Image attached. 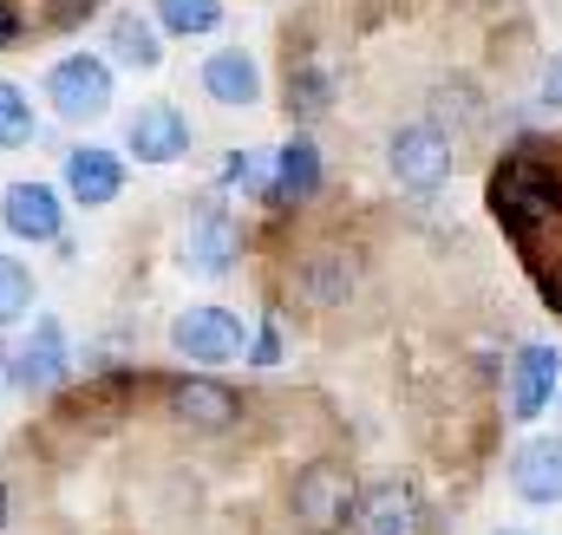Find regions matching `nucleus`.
I'll list each match as a JSON object with an SVG mask.
<instances>
[{
	"label": "nucleus",
	"instance_id": "obj_10",
	"mask_svg": "<svg viewBox=\"0 0 562 535\" xmlns=\"http://www.w3.org/2000/svg\"><path fill=\"white\" fill-rule=\"evenodd\" d=\"M170 411H177L190 431H229L236 411H243V399H236L223 379H183V386H170Z\"/></svg>",
	"mask_w": 562,
	"mask_h": 535
},
{
	"label": "nucleus",
	"instance_id": "obj_18",
	"mask_svg": "<svg viewBox=\"0 0 562 535\" xmlns=\"http://www.w3.org/2000/svg\"><path fill=\"white\" fill-rule=\"evenodd\" d=\"M327 105H334V79H327V66H314V59L294 66V72H288V112H294V118H314V112H327Z\"/></svg>",
	"mask_w": 562,
	"mask_h": 535
},
{
	"label": "nucleus",
	"instance_id": "obj_4",
	"mask_svg": "<svg viewBox=\"0 0 562 535\" xmlns=\"http://www.w3.org/2000/svg\"><path fill=\"white\" fill-rule=\"evenodd\" d=\"M243 320L229 314V307H190V314H177V327H170V346L177 353H190V360H203V366H223V360H243Z\"/></svg>",
	"mask_w": 562,
	"mask_h": 535
},
{
	"label": "nucleus",
	"instance_id": "obj_25",
	"mask_svg": "<svg viewBox=\"0 0 562 535\" xmlns=\"http://www.w3.org/2000/svg\"><path fill=\"white\" fill-rule=\"evenodd\" d=\"M13 39H20V7H13V0H0V53H7Z\"/></svg>",
	"mask_w": 562,
	"mask_h": 535
},
{
	"label": "nucleus",
	"instance_id": "obj_5",
	"mask_svg": "<svg viewBox=\"0 0 562 535\" xmlns=\"http://www.w3.org/2000/svg\"><path fill=\"white\" fill-rule=\"evenodd\" d=\"M393 177L406 183V190H438L445 177H451V137L438 132V125H406V132L393 137Z\"/></svg>",
	"mask_w": 562,
	"mask_h": 535
},
{
	"label": "nucleus",
	"instance_id": "obj_20",
	"mask_svg": "<svg viewBox=\"0 0 562 535\" xmlns=\"http://www.w3.org/2000/svg\"><path fill=\"white\" fill-rule=\"evenodd\" d=\"M26 137H33V105H26L20 86L0 79V150H20Z\"/></svg>",
	"mask_w": 562,
	"mask_h": 535
},
{
	"label": "nucleus",
	"instance_id": "obj_8",
	"mask_svg": "<svg viewBox=\"0 0 562 535\" xmlns=\"http://www.w3.org/2000/svg\"><path fill=\"white\" fill-rule=\"evenodd\" d=\"M510 490L524 503H562V437H530L510 457Z\"/></svg>",
	"mask_w": 562,
	"mask_h": 535
},
{
	"label": "nucleus",
	"instance_id": "obj_15",
	"mask_svg": "<svg viewBox=\"0 0 562 535\" xmlns=\"http://www.w3.org/2000/svg\"><path fill=\"white\" fill-rule=\"evenodd\" d=\"M203 92H210L216 105H256V99H262L256 59H249L243 46H223V53H210V59H203Z\"/></svg>",
	"mask_w": 562,
	"mask_h": 535
},
{
	"label": "nucleus",
	"instance_id": "obj_12",
	"mask_svg": "<svg viewBox=\"0 0 562 535\" xmlns=\"http://www.w3.org/2000/svg\"><path fill=\"white\" fill-rule=\"evenodd\" d=\"M66 190H72V203L99 209V203H112V196L125 190V163H119L112 150H92V144H79V150L66 157Z\"/></svg>",
	"mask_w": 562,
	"mask_h": 535
},
{
	"label": "nucleus",
	"instance_id": "obj_21",
	"mask_svg": "<svg viewBox=\"0 0 562 535\" xmlns=\"http://www.w3.org/2000/svg\"><path fill=\"white\" fill-rule=\"evenodd\" d=\"M26 307H33V274L13 262V255H0V327H13Z\"/></svg>",
	"mask_w": 562,
	"mask_h": 535
},
{
	"label": "nucleus",
	"instance_id": "obj_3",
	"mask_svg": "<svg viewBox=\"0 0 562 535\" xmlns=\"http://www.w3.org/2000/svg\"><path fill=\"white\" fill-rule=\"evenodd\" d=\"M46 99H53L59 118H79L86 125V118H99L112 105V66L92 59V53H72V59H59L46 72Z\"/></svg>",
	"mask_w": 562,
	"mask_h": 535
},
{
	"label": "nucleus",
	"instance_id": "obj_23",
	"mask_svg": "<svg viewBox=\"0 0 562 535\" xmlns=\"http://www.w3.org/2000/svg\"><path fill=\"white\" fill-rule=\"evenodd\" d=\"M86 13H92V0H46V20L53 26H79Z\"/></svg>",
	"mask_w": 562,
	"mask_h": 535
},
{
	"label": "nucleus",
	"instance_id": "obj_27",
	"mask_svg": "<svg viewBox=\"0 0 562 535\" xmlns=\"http://www.w3.org/2000/svg\"><path fill=\"white\" fill-rule=\"evenodd\" d=\"M497 535H524V530H497Z\"/></svg>",
	"mask_w": 562,
	"mask_h": 535
},
{
	"label": "nucleus",
	"instance_id": "obj_16",
	"mask_svg": "<svg viewBox=\"0 0 562 535\" xmlns=\"http://www.w3.org/2000/svg\"><path fill=\"white\" fill-rule=\"evenodd\" d=\"M314 190H321V150H314L307 137L281 144L276 150V177H269V196H276V203H307Z\"/></svg>",
	"mask_w": 562,
	"mask_h": 535
},
{
	"label": "nucleus",
	"instance_id": "obj_7",
	"mask_svg": "<svg viewBox=\"0 0 562 535\" xmlns=\"http://www.w3.org/2000/svg\"><path fill=\"white\" fill-rule=\"evenodd\" d=\"M125 150L138 163H177L190 150V125L177 105H138L132 112V132H125Z\"/></svg>",
	"mask_w": 562,
	"mask_h": 535
},
{
	"label": "nucleus",
	"instance_id": "obj_13",
	"mask_svg": "<svg viewBox=\"0 0 562 535\" xmlns=\"http://www.w3.org/2000/svg\"><path fill=\"white\" fill-rule=\"evenodd\" d=\"M0 223L20 236V242H53L59 236V196L46 183H13L7 203H0Z\"/></svg>",
	"mask_w": 562,
	"mask_h": 535
},
{
	"label": "nucleus",
	"instance_id": "obj_19",
	"mask_svg": "<svg viewBox=\"0 0 562 535\" xmlns=\"http://www.w3.org/2000/svg\"><path fill=\"white\" fill-rule=\"evenodd\" d=\"M157 26L164 33H216L223 26V0H157Z\"/></svg>",
	"mask_w": 562,
	"mask_h": 535
},
{
	"label": "nucleus",
	"instance_id": "obj_24",
	"mask_svg": "<svg viewBox=\"0 0 562 535\" xmlns=\"http://www.w3.org/2000/svg\"><path fill=\"white\" fill-rule=\"evenodd\" d=\"M543 105H550V112H562V59H550V66H543Z\"/></svg>",
	"mask_w": 562,
	"mask_h": 535
},
{
	"label": "nucleus",
	"instance_id": "obj_9",
	"mask_svg": "<svg viewBox=\"0 0 562 535\" xmlns=\"http://www.w3.org/2000/svg\"><path fill=\"white\" fill-rule=\"evenodd\" d=\"M13 379H20L26 392H53V386L66 379V327H59V320H40L33 340L13 346Z\"/></svg>",
	"mask_w": 562,
	"mask_h": 535
},
{
	"label": "nucleus",
	"instance_id": "obj_14",
	"mask_svg": "<svg viewBox=\"0 0 562 535\" xmlns=\"http://www.w3.org/2000/svg\"><path fill=\"white\" fill-rule=\"evenodd\" d=\"M183 262L196 268V274H223V268L236 262V223H229L216 203H203V209L190 216V236H183Z\"/></svg>",
	"mask_w": 562,
	"mask_h": 535
},
{
	"label": "nucleus",
	"instance_id": "obj_2",
	"mask_svg": "<svg viewBox=\"0 0 562 535\" xmlns=\"http://www.w3.org/2000/svg\"><path fill=\"white\" fill-rule=\"evenodd\" d=\"M491 209H497L504 229H517V236L543 229L562 209V170H550L543 157H510V163L491 177Z\"/></svg>",
	"mask_w": 562,
	"mask_h": 535
},
{
	"label": "nucleus",
	"instance_id": "obj_17",
	"mask_svg": "<svg viewBox=\"0 0 562 535\" xmlns=\"http://www.w3.org/2000/svg\"><path fill=\"white\" fill-rule=\"evenodd\" d=\"M112 53H119L125 66H144V72H150V66L164 59L157 26H150V20H138V13H119V20H112Z\"/></svg>",
	"mask_w": 562,
	"mask_h": 535
},
{
	"label": "nucleus",
	"instance_id": "obj_6",
	"mask_svg": "<svg viewBox=\"0 0 562 535\" xmlns=\"http://www.w3.org/2000/svg\"><path fill=\"white\" fill-rule=\"evenodd\" d=\"M353 530L360 535H425V510H419V497H413V483L386 477V483L360 490V503H353Z\"/></svg>",
	"mask_w": 562,
	"mask_h": 535
},
{
	"label": "nucleus",
	"instance_id": "obj_1",
	"mask_svg": "<svg viewBox=\"0 0 562 535\" xmlns=\"http://www.w3.org/2000/svg\"><path fill=\"white\" fill-rule=\"evenodd\" d=\"M353 503H360V483L340 457H314L288 483V516L301 535H340L353 523Z\"/></svg>",
	"mask_w": 562,
	"mask_h": 535
},
{
	"label": "nucleus",
	"instance_id": "obj_22",
	"mask_svg": "<svg viewBox=\"0 0 562 535\" xmlns=\"http://www.w3.org/2000/svg\"><path fill=\"white\" fill-rule=\"evenodd\" d=\"M269 177H276V157H256V150H236L223 163V183H236V190H269Z\"/></svg>",
	"mask_w": 562,
	"mask_h": 535
},
{
	"label": "nucleus",
	"instance_id": "obj_26",
	"mask_svg": "<svg viewBox=\"0 0 562 535\" xmlns=\"http://www.w3.org/2000/svg\"><path fill=\"white\" fill-rule=\"evenodd\" d=\"M0 530H7V483H0Z\"/></svg>",
	"mask_w": 562,
	"mask_h": 535
},
{
	"label": "nucleus",
	"instance_id": "obj_11",
	"mask_svg": "<svg viewBox=\"0 0 562 535\" xmlns=\"http://www.w3.org/2000/svg\"><path fill=\"white\" fill-rule=\"evenodd\" d=\"M557 373H562L557 346H524L517 366H510V411L517 418H537L543 405L557 399Z\"/></svg>",
	"mask_w": 562,
	"mask_h": 535
}]
</instances>
